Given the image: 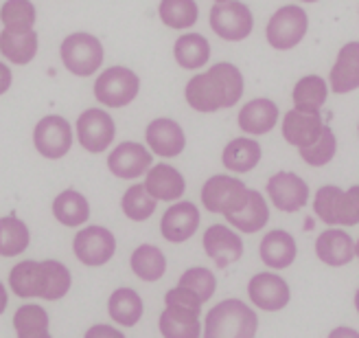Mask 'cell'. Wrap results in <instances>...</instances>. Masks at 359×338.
<instances>
[{
    "instance_id": "cell-1",
    "label": "cell",
    "mask_w": 359,
    "mask_h": 338,
    "mask_svg": "<svg viewBox=\"0 0 359 338\" xmlns=\"http://www.w3.org/2000/svg\"><path fill=\"white\" fill-rule=\"evenodd\" d=\"M184 97L197 112L232 108L243 97V75L235 64L219 62L210 66L206 73L191 77L184 88Z\"/></svg>"
},
{
    "instance_id": "cell-2",
    "label": "cell",
    "mask_w": 359,
    "mask_h": 338,
    "mask_svg": "<svg viewBox=\"0 0 359 338\" xmlns=\"http://www.w3.org/2000/svg\"><path fill=\"white\" fill-rule=\"evenodd\" d=\"M259 330L257 312L241 299H224L204 318V338H255Z\"/></svg>"
},
{
    "instance_id": "cell-3",
    "label": "cell",
    "mask_w": 359,
    "mask_h": 338,
    "mask_svg": "<svg viewBox=\"0 0 359 338\" xmlns=\"http://www.w3.org/2000/svg\"><path fill=\"white\" fill-rule=\"evenodd\" d=\"M316 216L331 226L359 224V185L342 191L335 185L320 187L313 198Z\"/></svg>"
},
{
    "instance_id": "cell-4",
    "label": "cell",
    "mask_w": 359,
    "mask_h": 338,
    "mask_svg": "<svg viewBox=\"0 0 359 338\" xmlns=\"http://www.w3.org/2000/svg\"><path fill=\"white\" fill-rule=\"evenodd\" d=\"M200 195H202V204L206 211L222 213V216L228 218L245 207L250 189L235 176L217 174V176H210L204 183Z\"/></svg>"
},
{
    "instance_id": "cell-5",
    "label": "cell",
    "mask_w": 359,
    "mask_h": 338,
    "mask_svg": "<svg viewBox=\"0 0 359 338\" xmlns=\"http://www.w3.org/2000/svg\"><path fill=\"white\" fill-rule=\"evenodd\" d=\"M140 91V79L134 70L125 66L105 68L95 82V97L107 108H123L130 105Z\"/></svg>"
},
{
    "instance_id": "cell-6",
    "label": "cell",
    "mask_w": 359,
    "mask_h": 338,
    "mask_svg": "<svg viewBox=\"0 0 359 338\" xmlns=\"http://www.w3.org/2000/svg\"><path fill=\"white\" fill-rule=\"evenodd\" d=\"M62 62L77 77H90L103 64V44L90 33H73L62 42Z\"/></svg>"
},
{
    "instance_id": "cell-7",
    "label": "cell",
    "mask_w": 359,
    "mask_h": 338,
    "mask_svg": "<svg viewBox=\"0 0 359 338\" xmlns=\"http://www.w3.org/2000/svg\"><path fill=\"white\" fill-rule=\"evenodd\" d=\"M309 29V18L302 7L287 5L280 7L267 22V42L278 51H290L302 42Z\"/></svg>"
},
{
    "instance_id": "cell-8",
    "label": "cell",
    "mask_w": 359,
    "mask_h": 338,
    "mask_svg": "<svg viewBox=\"0 0 359 338\" xmlns=\"http://www.w3.org/2000/svg\"><path fill=\"white\" fill-rule=\"evenodd\" d=\"M73 253L75 257L90 268H99L107 264L116 253V238L110 228L90 224L81 228L73 240Z\"/></svg>"
},
{
    "instance_id": "cell-9",
    "label": "cell",
    "mask_w": 359,
    "mask_h": 338,
    "mask_svg": "<svg viewBox=\"0 0 359 338\" xmlns=\"http://www.w3.org/2000/svg\"><path fill=\"white\" fill-rule=\"evenodd\" d=\"M33 145L44 158L60 161L73 148V128L60 115H48L35 123Z\"/></svg>"
},
{
    "instance_id": "cell-10",
    "label": "cell",
    "mask_w": 359,
    "mask_h": 338,
    "mask_svg": "<svg viewBox=\"0 0 359 338\" xmlns=\"http://www.w3.org/2000/svg\"><path fill=\"white\" fill-rule=\"evenodd\" d=\"M210 27L219 38H224L228 42L245 40L255 27L252 11H250L248 5L239 3V0L217 3L210 9Z\"/></svg>"
},
{
    "instance_id": "cell-11",
    "label": "cell",
    "mask_w": 359,
    "mask_h": 338,
    "mask_svg": "<svg viewBox=\"0 0 359 338\" xmlns=\"http://www.w3.org/2000/svg\"><path fill=\"white\" fill-rule=\"evenodd\" d=\"M116 136L114 119L101 108H88L77 119V138L86 152L101 154L112 145Z\"/></svg>"
},
{
    "instance_id": "cell-12",
    "label": "cell",
    "mask_w": 359,
    "mask_h": 338,
    "mask_svg": "<svg viewBox=\"0 0 359 338\" xmlns=\"http://www.w3.org/2000/svg\"><path fill=\"white\" fill-rule=\"evenodd\" d=\"M248 297L255 308L263 312L285 310L292 301V290L280 275L274 273H257L248 281Z\"/></svg>"
},
{
    "instance_id": "cell-13",
    "label": "cell",
    "mask_w": 359,
    "mask_h": 338,
    "mask_svg": "<svg viewBox=\"0 0 359 338\" xmlns=\"http://www.w3.org/2000/svg\"><path fill=\"white\" fill-rule=\"evenodd\" d=\"M267 195L278 211L296 213L309 202V187L294 171H278L267 181Z\"/></svg>"
},
{
    "instance_id": "cell-14",
    "label": "cell",
    "mask_w": 359,
    "mask_h": 338,
    "mask_svg": "<svg viewBox=\"0 0 359 338\" xmlns=\"http://www.w3.org/2000/svg\"><path fill=\"white\" fill-rule=\"evenodd\" d=\"M204 253L212 259L217 268H228L243 257V240L226 224H212L204 230Z\"/></svg>"
},
{
    "instance_id": "cell-15",
    "label": "cell",
    "mask_w": 359,
    "mask_h": 338,
    "mask_svg": "<svg viewBox=\"0 0 359 338\" xmlns=\"http://www.w3.org/2000/svg\"><path fill=\"white\" fill-rule=\"evenodd\" d=\"M151 152L136 143V141H125V143H118L110 156H107V169H110L116 178H123V181H134V178H140L142 174H147L154 165Z\"/></svg>"
},
{
    "instance_id": "cell-16",
    "label": "cell",
    "mask_w": 359,
    "mask_h": 338,
    "mask_svg": "<svg viewBox=\"0 0 359 338\" xmlns=\"http://www.w3.org/2000/svg\"><path fill=\"white\" fill-rule=\"evenodd\" d=\"M200 228V209L193 202H175L171 204L160 220V233L171 244H182L191 240Z\"/></svg>"
},
{
    "instance_id": "cell-17",
    "label": "cell",
    "mask_w": 359,
    "mask_h": 338,
    "mask_svg": "<svg viewBox=\"0 0 359 338\" xmlns=\"http://www.w3.org/2000/svg\"><path fill=\"white\" fill-rule=\"evenodd\" d=\"M322 130H325V121H322L320 112L294 108L283 117V136L287 143L298 150L311 148L322 136Z\"/></svg>"
},
{
    "instance_id": "cell-18",
    "label": "cell",
    "mask_w": 359,
    "mask_h": 338,
    "mask_svg": "<svg viewBox=\"0 0 359 338\" xmlns=\"http://www.w3.org/2000/svg\"><path fill=\"white\" fill-rule=\"evenodd\" d=\"M145 141H147L149 150L163 158L180 156L187 148V136H184L182 126L167 117L154 119L149 123L145 130Z\"/></svg>"
},
{
    "instance_id": "cell-19",
    "label": "cell",
    "mask_w": 359,
    "mask_h": 338,
    "mask_svg": "<svg viewBox=\"0 0 359 338\" xmlns=\"http://www.w3.org/2000/svg\"><path fill=\"white\" fill-rule=\"evenodd\" d=\"M145 189L154 200L163 202H177L187 191V181L175 167L167 163H158L145 174Z\"/></svg>"
},
{
    "instance_id": "cell-20",
    "label": "cell",
    "mask_w": 359,
    "mask_h": 338,
    "mask_svg": "<svg viewBox=\"0 0 359 338\" xmlns=\"http://www.w3.org/2000/svg\"><path fill=\"white\" fill-rule=\"evenodd\" d=\"M259 255L265 266L272 271H285L296 261L298 257V246L292 233H287L283 228H274L265 233L259 246Z\"/></svg>"
},
{
    "instance_id": "cell-21",
    "label": "cell",
    "mask_w": 359,
    "mask_h": 338,
    "mask_svg": "<svg viewBox=\"0 0 359 338\" xmlns=\"http://www.w3.org/2000/svg\"><path fill=\"white\" fill-rule=\"evenodd\" d=\"M316 255L322 264L339 268L355 259V240L342 228H329L318 235Z\"/></svg>"
},
{
    "instance_id": "cell-22",
    "label": "cell",
    "mask_w": 359,
    "mask_h": 338,
    "mask_svg": "<svg viewBox=\"0 0 359 338\" xmlns=\"http://www.w3.org/2000/svg\"><path fill=\"white\" fill-rule=\"evenodd\" d=\"M333 93L346 95L359 88V42H348L337 53L329 75Z\"/></svg>"
},
{
    "instance_id": "cell-23",
    "label": "cell",
    "mask_w": 359,
    "mask_h": 338,
    "mask_svg": "<svg viewBox=\"0 0 359 338\" xmlns=\"http://www.w3.org/2000/svg\"><path fill=\"white\" fill-rule=\"evenodd\" d=\"M158 327L163 338H200L202 336L200 312L180 308V306H165L163 314L158 318Z\"/></svg>"
},
{
    "instance_id": "cell-24",
    "label": "cell",
    "mask_w": 359,
    "mask_h": 338,
    "mask_svg": "<svg viewBox=\"0 0 359 338\" xmlns=\"http://www.w3.org/2000/svg\"><path fill=\"white\" fill-rule=\"evenodd\" d=\"M278 115V105L272 99H252L239 110V128L252 136L267 134L274 130Z\"/></svg>"
},
{
    "instance_id": "cell-25",
    "label": "cell",
    "mask_w": 359,
    "mask_h": 338,
    "mask_svg": "<svg viewBox=\"0 0 359 338\" xmlns=\"http://www.w3.org/2000/svg\"><path fill=\"white\" fill-rule=\"evenodd\" d=\"M145 312L140 294L134 288H118L107 299V314L121 327H134Z\"/></svg>"
},
{
    "instance_id": "cell-26",
    "label": "cell",
    "mask_w": 359,
    "mask_h": 338,
    "mask_svg": "<svg viewBox=\"0 0 359 338\" xmlns=\"http://www.w3.org/2000/svg\"><path fill=\"white\" fill-rule=\"evenodd\" d=\"M261 154L263 152H261L259 141L248 138V136H239V138H232L230 143L224 148L222 163L230 171L245 174V171H252L259 165Z\"/></svg>"
},
{
    "instance_id": "cell-27",
    "label": "cell",
    "mask_w": 359,
    "mask_h": 338,
    "mask_svg": "<svg viewBox=\"0 0 359 338\" xmlns=\"http://www.w3.org/2000/svg\"><path fill=\"white\" fill-rule=\"evenodd\" d=\"M70 286H73V275L66 264L57 259L40 261V299L60 301L70 292Z\"/></svg>"
},
{
    "instance_id": "cell-28",
    "label": "cell",
    "mask_w": 359,
    "mask_h": 338,
    "mask_svg": "<svg viewBox=\"0 0 359 338\" xmlns=\"http://www.w3.org/2000/svg\"><path fill=\"white\" fill-rule=\"evenodd\" d=\"M0 53L11 64L25 66L38 53V33L35 31H0Z\"/></svg>"
},
{
    "instance_id": "cell-29",
    "label": "cell",
    "mask_w": 359,
    "mask_h": 338,
    "mask_svg": "<svg viewBox=\"0 0 359 338\" xmlns=\"http://www.w3.org/2000/svg\"><path fill=\"white\" fill-rule=\"evenodd\" d=\"M226 220L237 230H241V233H257V230H261L269 222V204L263 198L261 191L250 189L245 207L237 213H232V216H228Z\"/></svg>"
},
{
    "instance_id": "cell-30",
    "label": "cell",
    "mask_w": 359,
    "mask_h": 338,
    "mask_svg": "<svg viewBox=\"0 0 359 338\" xmlns=\"http://www.w3.org/2000/svg\"><path fill=\"white\" fill-rule=\"evenodd\" d=\"M53 216L64 226H81L90 220L88 198L75 189H64L53 200Z\"/></svg>"
},
{
    "instance_id": "cell-31",
    "label": "cell",
    "mask_w": 359,
    "mask_h": 338,
    "mask_svg": "<svg viewBox=\"0 0 359 338\" xmlns=\"http://www.w3.org/2000/svg\"><path fill=\"white\" fill-rule=\"evenodd\" d=\"M130 268L132 273L140 279L154 283L158 279H163L167 273V257L154 244H140L130 257Z\"/></svg>"
},
{
    "instance_id": "cell-32",
    "label": "cell",
    "mask_w": 359,
    "mask_h": 338,
    "mask_svg": "<svg viewBox=\"0 0 359 338\" xmlns=\"http://www.w3.org/2000/svg\"><path fill=\"white\" fill-rule=\"evenodd\" d=\"M48 325V312L38 304H25L13 314V330L18 338H53Z\"/></svg>"
},
{
    "instance_id": "cell-33",
    "label": "cell",
    "mask_w": 359,
    "mask_h": 338,
    "mask_svg": "<svg viewBox=\"0 0 359 338\" xmlns=\"http://www.w3.org/2000/svg\"><path fill=\"white\" fill-rule=\"evenodd\" d=\"M173 56H175V62L182 68L197 70L210 60V44L200 33L180 35L173 46Z\"/></svg>"
},
{
    "instance_id": "cell-34",
    "label": "cell",
    "mask_w": 359,
    "mask_h": 338,
    "mask_svg": "<svg viewBox=\"0 0 359 338\" xmlns=\"http://www.w3.org/2000/svg\"><path fill=\"white\" fill-rule=\"evenodd\" d=\"M31 244L29 226L15 216L0 218V257L22 255Z\"/></svg>"
},
{
    "instance_id": "cell-35",
    "label": "cell",
    "mask_w": 359,
    "mask_h": 338,
    "mask_svg": "<svg viewBox=\"0 0 359 338\" xmlns=\"http://www.w3.org/2000/svg\"><path fill=\"white\" fill-rule=\"evenodd\" d=\"M294 108L307 110V112H320L329 97V86L320 75H307L294 86Z\"/></svg>"
},
{
    "instance_id": "cell-36",
    "label": "cell",
    "mask_w": 359,
    "mask_h": 338,
    "mask_svg": "<svg viewBox=\"0 0 359 338\" xmlns=\"http://www.w3.org/2000/svg\"><path fill=\"white\" fill-rule=\"evenodd\" d=\"M9 288L20 299H40V261H18L9 273Z\"/></svg>"
},
{
    "instance_id": "cell-37",
    "label": "cell",
    "mask_w": 359,
    "mask_h": 338,
    "mask_svg": "<svg viewBox=\"0 0 359 338\" xmlns=\"http://www.w3.org/2000/svg\"><path fill=\"white\" fill-rule=\"evenodd\" d=\"M158 200H154L145 185H132L121 198V209L125 213V218H130L132 222H145L156 213Z\"/></svg>"
},
{
    "instance_id": "cell-38",
    "label": "cell",
    "mask_w": 359,
    "mask_h": 338,
    "mask_svg": "<svg viewBox=\"0 0 359 338\" xmlns=\"http://www.w3.org/2000/svg\"><path fill=\"white\" fill-rule=\"evenodd\" d=\"M160 20L171 29H189L197 22V3L195 0H160Z\"/></svg>"
},
{
    "instance_id": "cell-39",
    "label": "cell",
    "mask_w": 359,
    "mask_h": 338,
    "mask_svg": "<svg viewBox=\"0 0 359 338\" xmlns=\"http://www.w3.org/2000/svg\"><path fill=\"white\" fill-rule=\"evenodd\" d=\"M0 20L7 31H33L35 5L31 0H7L0 7Z\"/></svg>"
},
{
    "instance_id": "cell-40",
    "label": "cell",
    "mask_w": 359,
    "mask_h": 338,
    "mask_svg": "<svg viewBox=\"0 0 359 338\" xmlns=\"http://www.w3.org/2000/svg\"><path fill=\"white\" fill-rule=\"evenodd\" d=\"M177 286L189 288L191 292H195L200 297L202 304L212 299L215 290H217V277L210 268H204V266H193V268L184 271L182 277H180Z\"/></svg>"
},
{
    "instance_id": "cell-41",
    "label": "cell",
    "mask_w": 359,
    "mask_h": 338,
    "mask_svg": "<svg viewBox=\"0 0 359 338\" xmlns=\"http://www.w3.org/2000/svg\"><path fill=\"white\" fill-rule=\"evenodd\" d=\"M337 152V138L329 126L322 130V136L307 150H300V158L311 167H325L333 161V156Z\"/></svg>"
},
{
    "instance_id": "cell-42",
    "label": "cell",
    "mask_w": 359,
    "mask_h": 338,
    "mask_svg": "<svg viewBox=\"0 0 359 338\" xmlns=\"http://www.w3.org/2000/svg\"><path fill=\"white\" fill-rule=\"evenodd\" d=\"M165 306H180V308H189L195 312H202V301L195 292H191L189 288L175 286L165 294Z\"/></svg>"
},
{
    "instance_id": "cell-43",
    "label": "cell",
    "mask_w": 359,
    "mask_h": 338,
    "mask_svg": "<svg viewBox=\"0 0 359 338\" xmlns=\"http://www.w3.org/2000/svg\"><path fill=\"white\" fill-rule=\"evenodd\" d=\"M83 338H125V334L112 325H93L88 327V332L83 334Z\"/></svg>"
},
{
    "instance_id": "cell-44",
    "label": "cell",
    "mask_w": 359,
    "mask_h": 338,
    "mask_svg": "<svg viewBox=\"0 0 359 338\" xmlns=\"http://www.w3.org/2000/svg\"><path fill=\"white\" fill-rule=\"evenodd\" d=\"M13 75H11V68L7 64L0 62V95H5L9 88H11Z\"/></svg>"
},
{
    "instance_id": "cell-45",
    "label": "cell",
    "mask_w": 359,
    "mask_h": 338,
    "mask_svg": "<svg viewBox=\"0 0 359 338\" xmlns=\"http://www.w3.org/2000/svg\"><path fill=\"white\" fill-rule=\"evenodd\" d=\"M327 338H359V332H357V330H353V327H346V325H342V327H335V330H331Z\"/></svg>"
},
{
    "instance_id": "cell-46",
    "label": "cell",
    "mask_w": 359,
    "mask_h": 338,
    "mask_svg": "<svg viewBox=\"0 0 359 338\" xmlns=\"http://www.w3.org/2000/svg\"><path fill=\"white\" fill-rule=\"evenodd\" d=\"M7 304H9V292L5 288V283L0 281V314H3L7 310Z\"/></svg>"
},
{
    "instance_id": "cell-47",
    "label": "cell",
    "mask_w": 359,
    "mask_h": 338,
    "mask_svg": "<svg viewBox=\"0 0 359 338\" xmlns=\"http://www.w3.org/2000/svg\"><path fill=\"white\" fill-rule=\"evenodd\" d=\"M355 310H357V314H359V288H357V292H355Z\"/></svg>"
},
{
    "instance_id": "cell-48",
    "label": "cell",
    "mask_w": 359,
    "mask_h": 338,
    "mask_svg": "<svg viewBox=\"0 0 359 338\" xmlns=\"http://www.w3.org/2000/svg\"><path fill=\"white\" fill-rule=\"evenodd\" d=\"M355 257H357V259H359V240H357V242H355Z\"/></svg>"
},
{
    "instance_id": "cell-49",
    "label": "cell",
    "mask_w": 359,
    "mask_h": 338,
    "mask_svg": "<svg viewBox=\"0 0 359 338\" xmlns=\"http://www.w3.org/2000/svg\"><path fill=\"white\" fill-rule=\"evenodd\" d=\"M302 3H318V0H302Z\"/></svg>"
},
{
    "instance_id": "cell-50",
    "label": "cell",
    "mask_w": 359,
    "mask_h": 338,
    "mask_svg": "<svg viewBox=\"0 0 359 338\" xmlns=\"http://www.w3.org/2000/svg\"><path fill=\"white\" fill-rule=\"evenodd\" d=\"M217 3H228V0H217Z\"/></svg>"
}]
</instances>
